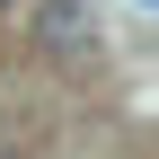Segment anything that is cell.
<instances>
[{
  "mask_svg": "<svg viewBox=\"0 0 159 159\" xmlns=\"http://www.w3.org/2000/svg\"><path fill=\"white\" fill-rule=\"evenodd\" d=\"M89 35H97V9L89 0H44V9H35V44L44 53H80Z\"/></svg>",
  "mask_w": 159,
  "mask_h": 159,
  "instance_id": "6da1fadb",
  "label": "cell"
},
{
  "mask_svg": "<svg viewBox=\"0 0 159 159\" xmlns=\"http://www.w3.org/2000/svg\"><path fill=\"white\" fill-rule=\"evenodd\" d=\"M0 9H18V0H0Z\"/></svg>",
  "mask_w": 159,
  "mask_h": 159,
  "instance_id": "7a4b0ae2",
  "label": "cell"
}]
</instances>
